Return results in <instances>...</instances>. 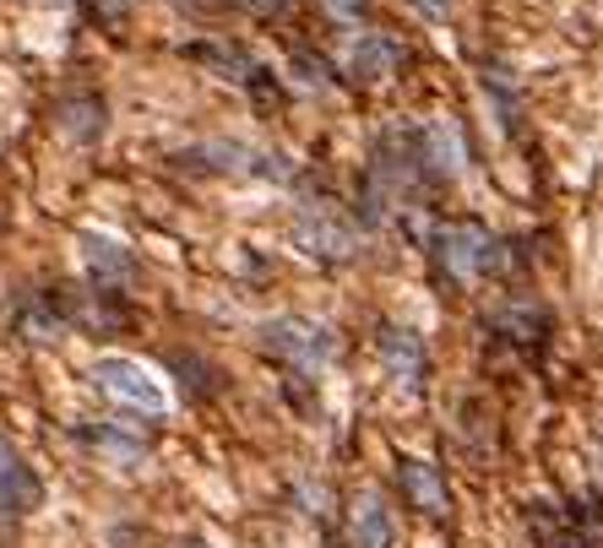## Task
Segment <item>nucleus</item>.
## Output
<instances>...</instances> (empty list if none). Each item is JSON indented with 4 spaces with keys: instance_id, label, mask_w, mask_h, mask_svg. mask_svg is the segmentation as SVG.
I'll return each instance as SVG.
<instances>
[{
    "instance_id": "f257e3e1",
    "label": "nucleus",
    "mask_w": 603,
    "mask_h": 548,
    "mask_svg": "<svg viewBox=\"0 0 603 548\" xmlns=\"http://www.w3.org/2000/svg\"><path fill=\"white\" fill-rule=\"evenodd\" d=\"M430 256H435V277L446 288H463L473 277L495 272L506 250L478 217H446V223L430 228Z\"/></svg>"
},
{
    "instance_id": "f03ea898",
    "label": "nucleus",
    "mask_w": 603,
    "mask_h": 548,
    "mask_svg": "<svg viewBox=\"0 0 603 548\" xmlns=\"http://www.w3.org/2000/svg\"><path fill=\"white\" fill-rule=\"evenodd\" d=\"M256 343H262V353H272V358H277L294 380H316V375L332 364V353H337L332 326L305 321V315H277V321H267Z\"/></svg>"
},
{
    "instance_id": "7ed1b4c3",
    "label": "nucleus",
    "mask_w": 603,
    "mask_h": 548,
    "mask_svg": "<svg viewBox=\"0 0 603 548\" xmlns=\"http://www.w3.org/2000/svg\"><path fill=\"white\" fill-rule=\"evenodd\" d=\"M294 245L316 261H353L359 256V223L332 196H305L294 206Z\"/></svg>"
},
{
    "instance_id": "20e7f679",
    "label": "nucleus",
    "mask_w": 603,
    "mask_h": 548,
    "mask_svg": "<svg viewBox=\"0 0 603 548\" xmlns=\"http://www.w3.org/2000/svg\"><path fill=\"white\" fill-rule=\"evenodd\" d=\"M93 380H98V391L115 397L120 408L147 412L152 423L163 418V391H158V380H152L141 364H131V358H98V364H93Z\"/></svg>"
},
{
    "instance_id": "39448f33",
    "label": "nucleus",
    "mask_w": 603,
    "mask_h": 548,
    "mask_svg": "<svg viewBox=\"0 0 603 548\" xmlns=\"http://www.w3.org/2000/svg\"><path fill=\"white\" fill-rule=\"evenodd\" d=\"M413 147H419V169L435 185H452L463 174V131L446 126V120H430V126H413Z\"/></svg>"
},
{
    "instance_id": "423d86ee",
    "label": "nucleus",
    "mask_w": 603,
    "mask_h": 548,
    "mask_svg": "<svg viewBox=\"0 0 603 548\" xmlns=\"http://www.w3.org/2000/svg\"><path fill=\"white\" fill-rule=\"evenodd\" d=\"M375 347H381V369L392 375V386H402L408 397H419V391H424V369H430L419 332H408V326H381Z\"/></svg>"
},
{
    "instance_id": "0eeeda50",
    "label": "nucleus",
    "mask_w": 603,
    "mask_h": 548,
    "mask_svg": "<svg viewBox=\"0 0 603 548\" xmlns=\"http://www.w3.org/2000/svg\"><path fill=\"white\" fill-rule=\"evenodd\" d=\"M82 261H87V277H93V288H109V293H126L136 282V256L120 245V239H109V234H82Z\"/></svg>"
},
{
    "instance_id": "6e6552de",
    "label": "nucleus",
    "mask_w": 603,
    "mask_h": 548,
    "mask_svg": "<svg viewBox=\"0 0 603 548\" xmlns=\"http://www.w3.org/2000/svg\"><path fill=\"white\" fill-rule=\"evenodd\" d=\"M398 488H402V499H408L419 516H430V522H441V516L452 511V494H446L441 468L424 462V456H402L398 462Z\"/></svg>"
},
{
    "instance_id": "1a4fd4ad",
    "label": "nucleus",
    "mask_w": 603,
    "mask_h": 548,
    "mask_svg": "<svg viewBox=\"0 0 603 548\" xmlns=\"http://www.w3.org/2000/svg\"><path fill=\"white\" fill-rule=\"evenodd\" d=\"M44 499V483L33 479V468L0 440V516L17 522V516H33Z\"/></svg>"
},
{
    "instance_id": "9d476101",
    "label": "nucleus",
    "mask_w": 603,
    "mask_h": 548,
    "mask_svg": "<svg viewBox=\"0 0 603 548\" xmlns=\"http://www.w3.org/2000/svg\"><path fill=\"white\" fill-rule=\"evenodd\" d=\"M17 332L33 337V343H55L61 332H71L66 321V293L61 288H44V293H28L17 304Z\"/></svg>"
},
{
    "instance_id": "9b49d317",
    "label": "nucleus",
    "mask_w": 603,
    "mask_h": 548,
    "mask_svg": "<svg viewBox=\"0 0 603 548\" xmlns=\"http://www.w3.org/2000/svg\"><path fill=\"white\" fill-rule=\"evenodd\" d=\"M186 61H197V66H207L212 76L234 82V87H245V82L256 76V66H262L245 44H229V39H197V44H186Z\"/></svg>"
},
{
    "instance_id": "f8f14e48",
    "label": "nucleus",
    "mask_w": 603,
    "mask_h": 548,
    "mask_svg": "<svg viewBox=\"0 0 603 548\" xmlns=\"http://www.w3.org/2000/svg\"><path fill=\"white\" fill-rule=\"evenodd\" d=\"M398 66H402V44L392 33H364L348 50V76L353 82H387Z\"/></svg>"
},
{
    "instance_id": "ddd939ff",
    "label": "nucleus",
    "mask_w": 603,
    "mask_h": 548,
    "mask_svg": "<svg viewBox=\"0 0 603 548\" xmlns=\"http://www.w3.org/2000/svg\"><path fill=\"white\" fill-rule=\"evenodd\" d=\"M55 120H61V131H66L71 141H82V147H93V141L109 131V109H104L98 93H71V98H61Z\"/></svg>"
},
{
    "instance_id": "4468645a",
    "label": "nucleus",
    "mask_w": 603,
    "mask_h": 548,
    "mask_svg": "<svg viewBox=\"0 0 603 548\" xmlns=\"http://www.w3.org/2000/svg\"><path fill=\"white\" fill-rule=\"evenodd\" d=\"M180 169H197V174H251L256 152H245L240 141H207V147H186L180 152Z\"/></svg>"
},
{
    "instance_id": "2eb2a0df",
    "label": "nucleus",
    "mask_w": 603,
    "mask_h": 548,
    "mask_svg": "<svg viewBox=\"0 0 603 548\" xmlns=\"http://www.w3.org/2000/svg\"><path fill=\"white\" fill-rule=\"evenodd\" d=\"M76 445H87V451H98V456H109V462H120V468H131V462L147 456V440L115 429V423H82V429H76Z\"/></svg>"
},
{
    "instance_id": "dca6fc26",
    "label": "nucleus",
    "mask_w": 603,
    "mask_h": 548,
    "mask_svg": "<svg viewBox=\"0 0 603 548\" xmlns=\"http://www.w3.org/2000/svg\"><path fill=\"white\" fill-rule=\"evenodd\" d=\"M348 544L353 548H392V511H387L381 494H364V499H359Z\"/></svg>"
},
{
    "instance_id": "f3484780",
    "label": "nucleus",
    "mask_w": 603,
    "mask_h": 548,
    "mask_svg": "<svg viewBox=\"0 0 603 548\" xmlns=\"http://www.w3.org/2000/svg\"><path fill=\"white\" fill-rule=\"evenodd\" d=\"M484 93L495 98V109H500V126H506V137H522V104H517V87H511V76L500 61H484Z\"/></svg>"
},
{
    "instance_id": "a211bd4d",
    "label": "nucleus",
    "mask_w": 603,
    "mask_h": 548,
    "mask_svg": "<svg viewBox=\"0 0 603 548\" xmlns=\"http://www.w3.org/2000/svg\"><path fill=\"white\" fill-rule=\"evenodd\" d=\"M169 369H180V386H186V397H191V402H201V397H218V386H223V380H218V369H212L207 358H197V353H180V347L169 353Z\"/></svg>"
},
{
    "instance_id": "6ab92c4d",
    "label": "nucleus",
    "mask_w": 603,
    "mask_h": 548,
    "mask_svg": "<svg viewBox=\"0 0 603 548\" xmlns=\"http://www.w3.org/2000/svg\"><path fill=\"white\" fill-rule=\"evenodd\" d=\"M288 71H294V82L305 87V93H332V66L321 61V55H310V50H294L288 55Z\"/></svg>"
},
{
    "instance_id": "aec40b11",
    "label": "nucleus",
    "mask_w": 603,
    "mask_h": 548,
    "mask_svg": "<svg viewBox=\"0 0 603 548\" xmlns=\"http://www.w3.org/2000/svg\"><path fill=\"white\" fill-rule=\"evenodd\" d=\"M321 11H327L332 22H342V28H359V22L370 17V0H321Z\"/></svg>"
},
{
    "instance_id": "412c9836",
    "label": "nucleus",
    "mask_w": 603,
    "mask_h": 548,
    "mask_svg": "<svg viewBox=\"0 0 603 548\" xmlns=\"http://www.w3.org/2000/svg\"><path fill=\"white\" fill-rule=\"evenodd\" d=\"M131 6H136V0H87V17H93V22H104V28H115L120 17H131Z\"/></svg>"
},
{
    "instance_id": "4be33fe9",
    "label": "nucleus",
    "mask_w": 603,
    "mask_h": 548,
    "mask_svg": "<svg viewBox=\"0 0 603 548\" xmlns=\"http://www.w3.org/2000/svg\"><path fill=\"white\" fill-rule=\"evenodd\" d=\"M245 11H256V17H283L288 11V0H240Z\"/></svg>"
},
{
    "instance_id": "5701e85b",
    "label": "nucleus",
    "mask_w": 603,
    "mask_h": 548,
    "mask_svg": "<svg viewBox=\"0 0 603 548\" xmlns=\"http://www.w3.org/2000/svg\"><path fill=\"white\" fill-rule=\"evenodd\" d=\"M413 6H419L424 17H446V11H452V0H413Z\"/></svg>"
},
{
    "instance_id": "b1692460",
    "label": "nucleus",
    "mask_w": 603,
    "mask_h": 548,
    "mask_svg": "<svg viewBox=\"0 0 603 548\" xmlns=\"http://www.w3.org/2000/svg\"><path fill=\"white\" fill-rule=\"evenodd\" d=\"M186 548H207V544H186Z\"/></svg>"
}]
</instances>
